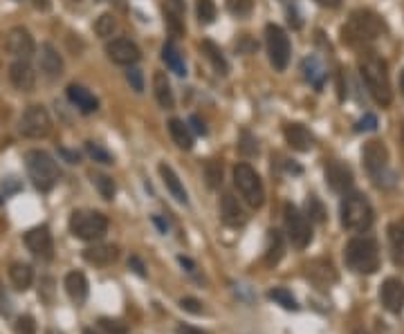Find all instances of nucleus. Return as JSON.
<instances>
[{
	"mask_svg": "<svg viewBox=\"0 0 404 334\" xmlns=\"http://www.w3.org/2000/svg\"><path fill=\"white\" fill-rule=\"evenodd\" d=\"M267 296L272 299L274 303H278L281 307H286V310H292V312H297L299 310V305H297V299L292 296L290 290L286 287H274V290H269Z\"/></svg>",
	"mask_w": 404,
	"mask_h": 334,
	"instance_id": "nucleus-35",
	"label": "nucleus"
},
{
	"mask_svg": "<svg viewBox=\"0 0 404 334\" xmlns=\"http://www.w3.org/2000/svg\"><path fill=\"white\" fill-rule=\"evenodd\" d=\"M388 247L393 263L404 267V220H398L388 227Z\"/></svg>",
	"mask_w": 404,
	"mask_h": 334,
	"instance_id": "nucleus-25",
	"label": "nucleus"
},
{
	"mask_svg": "<svg viewBox=\"0 0 404 334\" xmlns=\"http://www.w3.org/2000/svg\"><path fill=\"white\" fill-rule=\"evenodd\" d=\"M379 301L391 314H400L404 310V283L400 278H386L379 287Z\"/></svg>",
	"mask_w": 404,
	"mask_h": 334,
	"instance_id": "nucleus-16",
	"label": "nucleus"
},
{
	"mask_svg": "<svg viewBox=\"0 0 404 334\" xmlns=\"http://www.w3.org/2000/svg\"><path fill=\"white\" fill-rule=\"evenodd\" d=\"M52 334H56V332H52Z\"/></svg>",
	"mask_w": 404,
	"mask_h": 334,
	"instance_id": "nucleus-59",
	"label": "nucleus"
},
{
	"mask_svg": "<svg viewBox=\"0 0 404 334\" xmlns=\"http://www.w3.org/2000/svg\"><path fill=\"white\" fill-rule=\"evenodd\" d=\"M265 45H267V56L269 63L276 72H283L290 63V54H292V45L288 34L278 27V25H267L265 27Z\"/></svg>",
	"mask_w": 404,
	"mask_h": 334,
	"instance_id": "nucleus-9",
	"label": "nucleus"
},
{
	"mask_svg": "<svg viewBox=\"0 0 404 334\" xmlns=\"http://www.w3.org/2000/svg\"><path fill=\"white\" fill-rule=\"evenodd\" d=\"M195 14H198V20L202 25H212L216 20V5H214V0H198V5H195Z\"/></svg>",
	"mask_w": 404,
	"mask_h": 334,
	"instance_id": "nucleus-39",
	"label": "nucleus"
},
{
	"mask_svg": "<svg viewBox=\"0 0 404 334\" xmlns=\"http://www.w3.org/2000/svg\"><path fill=\"white\" fill-rule=\"evenodd\" d=\"M99 328L106 334H128L126 326L119 323V321H115V318H99Z\"/></svg>",
	"mask_w": 404,
	"mask_h": 334,
	"instance_id": "nucleus-44",
	"label": "nucleus"
},
{
	"mask_svg": "<svg viewBox=\"0 0 404 334\" xmlns=\"http://www.w3.org/2000/svg\"><path fill=\"white\" fill-rule=\"evenodd\" d=\"M180 263L185 265V267H189V271H193V263L189 261V258H185V256H180Z\"/></svg>",
	"mask_w": 404,
	"mask_h": 334,
	"instance_id": "nucleus-55",
	"label": "nucleus"
},
{
	"mask_svg": "<svg viewBox=\"0 0 404 334\" xmlns=\"http://www.w3.org/2000/svg\"><path fill=\"white\" fill-rule=\"evenodd\" d=\"M202 52H204L207 58H209V63L214 66V70H216L218 74H227L229 66H227V61H225L223 52H220V47H218L214 41H202Z\"/></svg>",
	"mask_w": 404,
	"mask_h": 334,
	"instance_id": "nucleus-34",
	"label": "nucleus"
},
{
	"mask_svg": "<svg viewBox=\"0 0 404 334\" xmlns=\"http://www.w3.org/2000/svg\"><path fill=\"white\" fill-rule=\"evenodd\" d=\"M286 231H288V238H290L292 247H297V249H305V247L312 242L310 222L295 204L286 206Z\"/></svg>",
	"mask_w": 404,
	"mask_h": 334,
	"instance_id": "nucleus-11",
	"label": "nucleus"
},
{
	"mask_svg": "<svg viewBox=\"0 0 404 334\" xmlns=\"http://www.w3.org/2000/svg\"><path fill=\"white\" fill-rule=\"evenodd\" d=\"M106 54H108V58L113 61V63H117V66H135L140 61V47L135 45L130 39H113V41H108V45H106Z\"/></svg>",
	"mask_w": 404,
	"mask_h": 334,
	"instance_id": "nucleus-12",
	"label": "nucleus"
},
{
	"mask_svg": "<svg viewBox=\"0 0 404 334\" xmlns=\"http://www.w3.org/2000/svg\"><path fill=\"white\" fill-rule=\"evenodd\" d=\"M386 32V23L382 16H377L371 9H357L353 11L346 25L341 27V41L348 45H364L375 41L377 36Z\"/></svg>",
	"mask_w": 404,
	"mask_h": 334,
	"instance_id": "nucleus-1",
	"label": "nucleus"
},
{
	"mask_svg": "<svg viewBox=\"0 0 404 334\" xmlns=\"http://www.w3.org/2000/svg\"><path fill=\"white\" fill-rule=\"evenodd\" d=\"M85 151H88V155L94 159V162H99V164H113L115 162V157L110 155L102 144L88 142V144H85Z\"/></svg>",
	"mask_w": 404,
	"mask_h": 334,
	"instance_id": "nucleus-41",
	"label": "nucleus"
},
{
	"mask_svg": "<svg viewBox=\"0 0 404 334\" xmlns=\"http://www.w3.org/2000/svg\"><path fill=\"white\" fill-rule=\"evenodd\" d=\"M317 5H322V7H328V9H335L341 5V0H314Z\"/></svg>",
	"mask_w": 404,
	"mask_h": 334,
	"instance_id": "nucleus-53",
	"label": "nucleus"
},
{
	"mask_svg": "<svg viewBox=\"0 0 404 334\" xmlns=\"http://www.w3.org/2000/svg\"><path fill=\"white\" fill-rule=\"evenodd\" d=\"M66 292L72 299V303L83 305L88 299V280L81 274V271H70L66 276Z\"/></svg>",
	"mask_w": 404,
	"mask_h": 334,
	"instance_id": "nucleus-26",
	"label": "nucleus"
},
{
	"mask_svg": "<svg viewBox=\"0 0 404 334\" xmlns=\"http://www.w3.org/2000/svg\"><path fill=\"white\" fill-rule=\"evenodd\" d=\"M115 32H117V18L113 14H102L94 20V34L99 39H110Z\"/></svg>",
	"mask_w": 404,
	"mask_h": 334,
	"instance_id": "nucleus-36",
	"label": "nucleus"
},
{
	"mask_svg": "<svg viewBox=\"0 0 404 334\" xmlns=\"http://www.w3.org/2000/svg\"><path fill=\"white\" fill-rule=\"evenodd\" d=\"M83 334H94L92 330H83Z\"/></svg>",
	"mask_w": 404,
	"mask_h": 334,
	"instance_id": "nucleus-57",
	"label": "nucleus"
},
{
	"mask_svg": "<svg viewBox=\"0 0 404 334\" xmlns=\"http://www.w3.org/2000/svg\"><path fill=\"white\" fill-rule=\"evenodd\" d=\"M153 94L157 99L164 110H171L176 106V97H173V88H171V81L166 79L164 72H155L153 74Z\"/></svg>",
	"mask_w": 404,
	"mask_h": 334,
	"instance_id": "nucleus-24",
	"label": "nucleus"
},
{
	"mask_svg": "<svg viewBox=\"0 0 404 334\" xmlns=\"http://www.w3.org/2000/svg\"><path fill=\"white\" fill-rule=\"evenodd\" d=\"M227 9H229V14H234L238 18H245V16L252 14L254 0H227Z\"/></svg>",
	"mask_w": 404,
	"mask_h": 334,
	"instance_id": "nucleus-42",
	"label": "nucleus"
},
{
	"mask_svg": "<svg viewBox=\"0 0 404 334\" xmlns=\"http://www.w3.org/2000/svg\"><path fill=\"white\" fill-rule=\"evenodd\" d=\"M191 123H193V130L198 132V135H207V126H204L202 119H200L198 115H193V117H191Z\"/></svg>",
	"mask_w": 404,
	"mask_h": 334,
	"instance_id": "nucleus-51",
	"label": "nucleus"
},
{
	"mask_svg": "<svg viewBox=\"0 0 404 334\" xmlns=\"http://www.w3.org/2000/svg\"><path fill=\"white\" fill-rule=\"evenodd\" d=\"M355 130H357V132H373V130H377V117L373 113H366L357 123H355Z\"/></svg>",
	"mask_w": 404,
	"mask_h": 334,
	"instance_id": "nucleus-45",
	"label": "nucleus"
},
{
	"mask_svg": "<svg viewBox=\"0 0 404 334\" xmlns=\"http://www.w3.org/2000/svg\"><path fill=\"white\" fill-rule=\"evenodd\" d=\"M305 218H310L312 222H324L326 220L324 204L319 202V197H317V195H310L308 202H305Z\"/></svg>",
	"mask_w": 404,
	"mask_h": 334,
	"instance_id": "nucleus-40",
	"label": "nucleus"
},
{
	"mask_svg": "<svg viewBox=\"0 0 404 334\" xmlns=\"http://www.w3.org/2000/svg\"><path fill=\"white\" fill-rule=\"evenodd\" d=\"M308 276L319 285H330V283L337 280V271L330 261H314L312 265H308Z\"/></svg>",
	"mask_w": 404,
	"mask_h": 334,
	"instance_id": "nucleus-32",
	"label": "nucleus"
},
{
	"mask_svg": "<svg viewBox=\"0 0 404 334\" xmlns=\"http://www.w3.org/2000/svg\"><path fill=\"white\" fill-rule=\"evenodd\" d=\"M162 61L166 63V68L171 72H176L178 77H185L187 74V66H185V58H182V52L178 49V45L173 41H166L162 47Z\"/></svg>",
	"mask_w": 404,
	"mask_h": 334,
	"instance_id": "nucleus-29",
	"label": "nucleus"
},
{
	"mask_svg": "<svg viewBox=\"0 0 404 334\" xmlns=\"http://www.w3.org/2000/svg\"><path fill=\"white\" fill-rule=\"evenodd\" d=\"M169 132H171V137H173L176 146L182 148V151H191V148H193L191 128L182 119H171L169 121Z\"/></svg>",
	"mask_w": 404,
	"mask_h": 334,
	"instance_id": "nucleus-30",
	"label": "nucleus"
},
{
	"mask_svg": "<svg viewBox=\"0 0 404 334\" xmlns=\"http://www.w3.org/2000/svg\"><path fill=\"white\" fill-rule=\"evenodd\" d=\"M339 214H341V225L353 233L369 231L373 220H375L369 197L362 195V193H346L344 200H341Z\"/></svg>",
	"mask_w": 404,
	"mask_h": 334,
	"instance_id": "nucleus-3",
	"label": "nucleus"
},
{
	"mask_svg": "<svg viewBox=\"0 0 404 334\" xmlns=\"http://www.w3.org/2000/svg\"><path fill=\"white\" fill-rule=\"evenodd\" d=\"M126 81L130 83V88L135 92H144V77H142V70L137 68H128L126 72Z\"/></svg>",
	"mask_w": 404,
	"mask_h": 334,
	"instance_id": "nucleus-46",
	"label": "nucleus"
},
{
	"mask_svg": "<svg viewBox=\"0 0 404 334\" xmlns=\"http://www.w3.org/2000/svg\"><path fill=\"white\" fill-rule=\"evenodd\" d=\"M16 334H36V323L30 314L25 316H18L16 321Z\"/></svg>",
	"mask_w": 404,
	"mask_h": 334,
	"instance_id": "nucleus-48",
	"label": "nucleus"
},
{
	"mask_svg": "<svg viewBox=\"0 0 404 334\" xmlns=\"http://www.w3.org/2000/svg\"><path fill=\"white\" fill-rule=\"evenodd\" d=\"M70 231L79 240H99L108 231V218L99 211H75L70 218Z\"/></svg>",
	"mask_w": 404,
	"mask_h": 334,
	"instance_id": "nucleus-8",
	"label": "nucleus"
},
{
	"mask_svg": "<svg viewBox=\"0 0 404 334\" xmlns=\"http://www.w3.org/2000/svg\"><path fill=\"white\" fill-rule=\"evenodd\" d=\"M0 314H3V316L14 314V301H11L9 292L3 285H0Z\"/></svg>",
	"mask_w": 404,
	"mask_h": 334,
	"instance_id": "nucleus-47",
	"label": "nucleus"
},
{
	"mask_svg": "<svg viewBox=\"0 0 404 334\" xmlns=\"http://www.w3.org/2000/svg\"><path fill=\"white\" fill-rule=\"evenodd\" d=\"M286 142L288 146L292 148V151H299V153H308L310 148L314 146V137L312 132L303 126V123H288L286 130Z\"/></svg>",
	"mask_w": 404,
	"mask_h": 334,
	"instance_id": "nucleus-18",
	"label": "nucleus"
},
{
	"mask_svg": "<svg viewBox=\"0 0 404 334\" xmlns=\"http://www.w3.org/2000/svg\"><path fill=\"white\" fill-rule=\"evenodd\" d=\"M5 47H7V52H9L11 56L23 58V61L32 58L34 52H36V43H34L32 34H30L25 27L9 30V32H7V39H5Z\"/></svg>",
	"mask_w": 404,
	"mask_h": 334,
	"instance_id": "nucleus-13",
	"label": "nucleus"
},
{
	"mask_svg": "<svg viewBox=\"0 0 404 334\" xmlns=\"http://www.w3.org/2000/svg\"><path fill=\"white\" fill-rule=\"evenodd\" d=\"M360 74L362 81L366 85L369 94L375 99L379 106H388L393 101V90H391V81H388V70L384 58H379L375 54H366L360 58Z\"/></svg>",
	"mask_w": 404,
	"mask_h": 334,
	"instance_id": "nucleus-2",
	"label": "nucleus"
},
{
	"mask_svg": "<svg viewBox=\"0 0 404 334\" xmlns=\"http://www.w3.org/2000/svg\"><path fill=\"white\" fill-rule=\"evenodd\" d=\"M326 182L328 187L335 193H348L353 189V171L348 164L339 162V159H333V162L326 164Z\"/></svg>",
	"mask_w": 404,
	"mask_h": 334,
	"instance_id": "nucleus-15",
	"label": "nucleus"
},
{
	"mask_svg": "<svg viewBox=\"0 0 404 334\" xmlns=\"http://www.w3.org/2000/svg\"><path fill=\"white\" fill-rule=\"evenodd\" d=\"M9 278L14 283L16 290L25 292V290H30L32 280H34V271L27 263H14L9 267Z\"/></svg>",
	"mask_w": 404,
	"mask_h": 334,
	"instance_id": "nucleus-33",
	"label": "nucleus"
},
{
	"mask_svg": "<svg viewBox=\"0 0 404 334\" xmlns=\"http://www.w3.org/2000/svg\"><path fill=\"white\" fill-rule=\"evenodd\" d=\"M117 256H119V249L115 245H94V247H88V249H83L85 261L97 267H106L110 263H115Z\"/></svg>",
	"mask_w": 404,
	"mask_h": 334,
	"instance_id": "nucleus-23",
	"label": "nucleus"
},
{
	"mask_svg": "<svg viewBox=\"0 0 404 334\" xmlns=\"http://www.w3.org/2000/svg\"><path fill=\"white\" fill-rule=\"evenodd\" d=\"M25 245L27 249L41 258V261H50L54 256V240H52V233L47 227H34L25 233Z\"/></svg>",
	"mask_w": 404,
	"mask_h": 334,
	"instance_id": "nucleus-14",
	"label": "nucleus"
},
{
	"mask_svg": "<svg viewBox=\"0 0 404 334\" xmlns=\"http://www.w3.org/2000/svg\"><path fill=\"white\" fill-rule=\"evenodd\" d=\"M18 130L23 137H30V140L47 137L52 130V117L43 106H30L18 119Z\"/></svg>",
	"mask_w": 404,
	"mask_h": 334,
	"instance_id": "nucleus-10",
	"label": "nucleus"
},
{
	"mask_svg": "<svg viewBox=\"0 0 404 334\" xmlns=\"http://www.w3.org/2000/svg\"><path fill=\"white\" fill-rule=\"evenodd\" d=\"M281 258H283V236H281V231L272 229V231H267L265 265L267 267H274V265H278Z\"/></svg>",
	"mask_w": 404,
	"mask_h": 334,
	"instance_id": "nucleus-31",
	"label": "nucleus"
},
{
	"mask_svg": "<svg viewBox=\"0 0 404 334\" xmlns=\"http://www.w3.org/2000/svg\"><path fill=\"white\" fill-rule=\"evenodd\" d=\"M25 166L30 173V180L39 191H52L59 182V166L54 159L45 151H27L25 153Z\"/></svg>",
	"mask_w": 404,
	"mask_h": 334,
	"instance_id": "nucleus-6",
	"label": "nucleus"
},
{
	"mask_svg": "<svg viewBox=\"0 0 404 334\" xmlns=\"http://www.w3.org/2000/svg\"><path fill=\"white\" fill-rule=\"evenodd\" d=\"M234 184L238 193L243 195V200L247 202L252 209H261L265 202V189L263 182L250 164H236L234 166Z\"/></svg>",
	"mask_w": 404,
	"mask_h": 334,
	"instance_id": "nucleus-7",
	"label": "nucleus"
},
{
	"mask_svg": "<svg viewBox=\"0 0 404 334\" xmlns=\"http://www.w3.org/2000/svg\"><path fill=\"white\" fill-rule=\"evenodd\" d=\"M400 90H402V94H404V70L400 72Z\"/></svg>",
	"mask_w": 404,
	"mask_h": 334,
	"instance_id": "nucleus-56",
	"label": "nucleus"
},
{
	"mask_svg": "<svg viewBox=\"0 0 404 334\" xmlns=\"http://www.w3.org/2000/svg\"><path fill=\"white\" fill-rule=\"evenodd\" d=\"M204 178L212 189H218L220 184H223V164H220L218 159H209V162L204 164Z\"/></svg>",
	"mask_w": 404,
	"mask_h": 334,
	"instance_id": "nucleus-38",
	"label": "nucleus"
},
{
	"mask_svg": "<svg viewBox=\"0 0 404 334\" xmlns=\"http://www.w3.org/2000/svg\"><path fill=\"white\" fill-rule=\"evenodd\" d=\"M238 148H240V153H243V155H247V157H252V155L259 153V144H256V140L252 137L250 132H243V135H240Z\"/></svg>",
	"mask_w": 404,
	"mask_h": 334,
	"instance_id": "nucleus-43",
	"label": "nucleus"
},
{
	"mask_svg": "<svg viewBox=\"0 0 404 334\" xmlns=\"http://www.w3.org/2000/svg\"><path fill=\"white\" fill-rule=\"evenodd\" d=\"M68 99L72 106H77L83 115H90L99 110V99H97L90 90H85L83 85H70L68 88Z\"/></svg>",
	"mask_w": 404,
	"mask_h": 334,
	"instance_id": "nucleus-22",
	"label": "nucleus"
},
{
	"mask_svg": "<svg viewBox=\"0 0 404 334\" xmlns=\"http://www.w3.org/2000/svg\"><path fill=\"white\" fill-rule=\"evenodd\" d=\"M344 261L355 274H375L379 269V247L373 238H353L344 249Z\"/></svg>",
	"mask_w": 404,
	"mask_h": 334,
	"instance_id": "nucleus-4",
	"label": "nucleus"
},
{
	"mask_svg": "<svg viewBox=\"0 0 404 334\" xmlns=\"http://www.w3.org/2000/svg\"><path fill=\"white\" fill-rule=\"evenodd\" d=\"M303 74H305V79H308V83L314 85L317 90H322L326 79H328V72L317 56H308L303 61Z\"/></svg>",
	"mask_w": 404,
	"mask_h": 334,
	"instance_id": "nucleus-28",
	"label": "nucleus"
},
{
	"mask_svg": "<svg viewBox=\"0 0 404 334\" xmlns=\"http://www.w3.org/2000/svg\"><path fill=\"white\" fill-rule=\"evenodd\" d=\"M178 334H209V332H204L200 328H191V326H180L178 328Z\"/></svg>",
	"mask_w": 404,
	"mask_h": 334,
	"instance_id": "nucleus-52",
	"label": "nucleus"
},
{
	"mask_svg": "<svg viewBox=\"0 0 404 334\" xmlns=\"http://www.w3.org/2000/svg\"><path fill=\"white\" fill-rule=\"evenodd\" d=\"M180 305H182V310H187V312H191V314H202V303L195 301V299H191V296L182 299Z\"/></svg>",
	"mask_w": 404,
	"mask_h": 334,
	"instance_id": "nucleus-49",
	"label": "nucleus"
},
{
	"mask_svg": "<svg viewBox=\"0 0 404 334\" xmlns=\"http://www.w3.org/2000/svg\"><path fill=\"white\" fill-rule=\"evenodd\" d=\"M61 155H63L70 164H77V162H79V155H77V153H70V151H63V148H61Z\"/></svg>",
	"mask_w": 404,
	"mask_h": 334,
	"instance_id": "nucleus-54",
	"label": "nucleus"
},
{
	"mask_svg": "<svg viewBox=\"0 0 404 334\" xmlns=\"http://www.w3.org/2000/svg\"><path fill=\"white\" fill-rule=\"evenodd\" d=\"M357 334H364V332H357Z\"/></svg>",
	"mask_w": 404,
	"mask_h": 334,
	"instance_id": "nucleus-58",
	"label": "nucleus"
},
{
	"mask_svg": "<svg viewBox=\"0 0 404 334\" xmlns=\"http://www.w3.org/2000/svg\"><path fill=\"white\" fill-rule=\"evenodd\" d=\"M39 68L47 79H59L63 74V58L56 52V47L43 43L39 49Z\"/></svg>",
	"mask_w": 404,
	"mask_h": 334,
	"instance_id": "nucleus-17",
	"label": "nucleus"
},
{
	"mask_svg": "<svg viewBox=\"0 0 404 334\" xmlns=\"http://www.w3.org/2000/svg\"><path fill=\"white\" fill-rule=\"evenodd\" d=\"M157 171H160V178H162V182H164L166 191L176 197V202H180V204H189L187 189H185V184L180 182L178 173H176L173 168H171L169 164H160V166H157Z\"/></svg>",
	"mask_w": 404,
	"mask_h": 334,
	"instance_id": "nucleus-21",
	"label": "nucleus"
},
{
	"mask_svg": "<svg viewBox=\"0 0 404 334\" xmlns=\"http://www.w3.org/2000/svg\"><path fill=\"white\" fill-rule=\"evenodd\" d=\"M164 16L169 27L176 34L185 32V5H182V0H164Z\"/></svg>",
	"mask_w": 404,
	"mask_h": 334,
	"instance_id": "nucleus-27",
	"label": "nucleus"
},
{
	"mask_svg": "<svg viewBox=\"0 0 404 334\" xmlns=\"http://www.w3.org/2000/svg\"><path fill=\"white\" fill-rule=\"evenodd\" d=\"M92 184L97 187V191H99V195L104 197V200H113V197H115L117 187H115L113 178L104 175V173H97V175H92Z\"/></svg>",
	"mask_w": 404,
	"mask_h": 334,
	"instance_id": "nucleus-37",
	"label": "nucleus"
},
{
	"mask_svg": "<svg viewBox=\"0 0 404 334\" xmlns=\"http://www.w3.org/2000/svg\"><path fill=\"white\" fill-rule=\"evenodd\" d=\"M362 162L364 168L369 171L371 180L375 182V187L379 189H388L396 184V175L388 171V151L382 142H366L362 148Z\"/></svg>",
	"mask_w": 404,
	"mask_h": 334,
	"instance_id": "nucleus-5",
	"label": "nucleus"
},
{
	"mask_svg": "<svg viewBox=\"0 0 404 334\" xmlns=\"http://www.w3.org/2000/svg\"><path fill=\"white\" fill-rule=\"evenodd\" d=\"M220 216H223V222L229 227H240V225H245V220H247L238 197L231 193H225L220 197Z\"/></svg>",
	"mask_w": 404,
	"mask_h": 334,
	"instance_id": "nucleus-20",
	"label": "nucleus"
},
{
	"mask_svg": "<svg viewBox=\"0 0 404 334\" xmlns=\"http://www.w3.org/2000/svg\"><path fill=\"white\" fill-rule=\"evenodd\" d=\"M9 79L14 83V88L20 92H32L36 85V72L32 70V66L27 61L18 58L16 63H11L9 68Z\"/></svg>",
	"mask_w": 404,
	"mask_h": 334,
	"instance_id": "nucleus-19",
	"label": "nucleus"
},
{
	"mask_svg": "<svg viewBox=\"0 0 404 334\" xmlns=\"http://www.w3.org/2000/svg\"><path fill=\"white\" fill-rule=\"evenodd\" d=\"M128 267H130L137 276H144V274H146V271H144V265H142V261H140L137 256H133V258H130V261H128Z\"/></svg>",
	"mask_w": 404,
	"mask_h": 334,
	"instance_id": "nucleus-50",
	"label": "nucleus"
}]
</instances>
